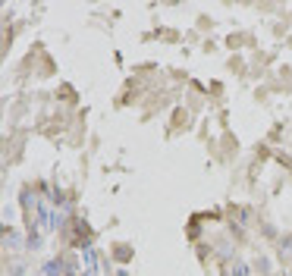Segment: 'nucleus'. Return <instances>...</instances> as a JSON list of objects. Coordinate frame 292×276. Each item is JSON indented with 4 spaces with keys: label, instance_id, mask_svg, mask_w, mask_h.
I'll return each mask as SVG.
<instances>
[{
    "label": "nucleus",
    "instance_id": "obj_1",
    "mask_svg": "<svg viewBox=\"0 0 292 276\" xmlns=\"http://www.w3.org/2000/svg\"><path fill=\"white\" fill-rule=\"evenodd\" d=\"M3 245L10 248V251H22V248H25V239L16 232V229H6V232H3Z\"/></svg>",
    "mask_w": 292,
    "mask_h": 276
},
{
    "label": "nucleus",
    "instance_id": "obj_2",
    "mask_svg": "<svg viewBox=\"0 0 292 276\" xmlns=\"http://www.w3.org/2000/svg\"><path fill=\"white\" fill-rule=\"evenodd\" d=\"M82 261H85V270H88V276L97 270V254L91 245H82Z\"/></svg>",
    "mask_w": 292,
    "mask_h": 276
},
{
    "label": "nucleus",
    "instance_id": "obj_3",
    "mask_svg": "<svg viewBox=\"0 0 292 276\" xmlns=\"http://www.w3.org/2000/svg\"><path fill=\"white\" fill-rule=\"evenodd\" d=\"M66 273V264H63V261H48V264H44L41 267V276H63Z\"/></svg>",
    "mask_w": 292,
    "mask_h": 276
},
{
    "label": "nucleus",
    "instance_id": "obj_4",
    "mask_svg": "<svg viewBox=\"0 0 292 276\" xmlns=\"http://www.w3.org/2000/svg\"><path fill=\"white\" fill-rule=\"evenodd\" d=\"M229 276H248V264H242V261H233V273Z\"/></svg>",
    "mask_w": 292,
    "mask_h": 276
},
{
    "label": "nucleus",
    "instance_id": "obj_5",
    "mask_svg": "<svg viewBox=\"0 0 292 276\" xmlns=\"http://www.w3.org/2000/svg\"><path fill=\"white\" fill-rule=\"evenodd\" d=\"M25 273V264H22V261H13V264H10V276H22Z\"/></svg>",
    "mask_w": 292,
    "mask_h": 276
},
{
    "label": "nucleus",
    "instance_id": "obj_6",
    "mask_svg": "<svg viewBox=\"0 0 292 276\" xmlns=\"http://www.w3.org/2000/svg\"><path fill=\"white\" fill-rule=\"evenodd\" d=\"M280 251H283V254H289V251H292V239H283V245H280Z\"/></svg>",
    "mask_w": 292,
    "mask_h": 276
},
{
    "label": "nucleus",
    "instance_id": "obj_7",
    "mask_svg": "<svg viewBox=\"0 0 292 276\" xmlns=\"http://www.w3.org/2000/svg\"><path fill=\"white\" fill-rule=\"evenodd\" d=\"M116 276H129V273H126V270H119V273H116Z\"/></svg>",
    "mask_w": 292,
    "mask_h": 276
},
{
    "label": "nucleus",
    "instance_id": "obj_8",
    "mask_svg": "<svg viewBox=\"0 0 292 276\" xmlns=\"http://www.w3.org/2000/svg\"><path fill=\"white\" fill-rule=\"evenodd\" d=\"M289 276H292V270H289Z\"/></svg>",
    "mask_w": 292,
    "mask_h": 276
},
{
    "label": "nucleus",
    "instance_id": "obj_9",
    "mask_svg": "<svg viewBox=\"0 0 292 276\" xmlns=\"http://www.w3.org/2000/svg\"><path fill=\"white\" fill-rule=\"evenodd\" d=\"M38 276H41V273H38Z\"/></svg>",
    "mask_w": 292,
    "mask_h": 276
}]
</instances>
